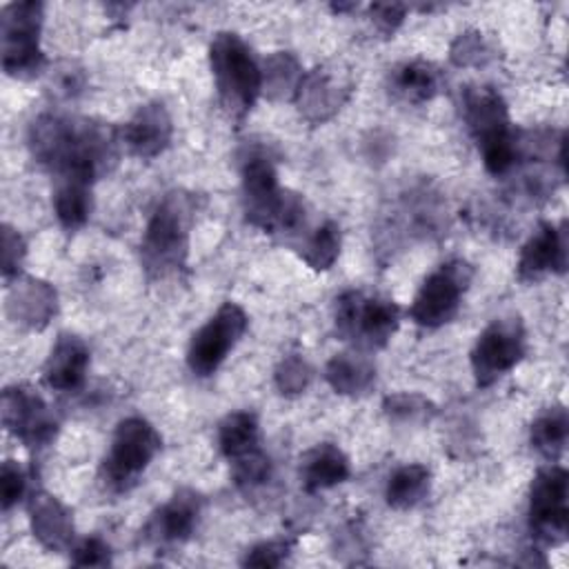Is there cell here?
<instances>
[{"label": "cell", "mask_w": 569, "mask_h": 569, "mask_svg": "<svg viewBox=\"0 0 569 569\" xmlns=\"http://www.w3.org/2000/svg\"><path fill=\"white\" fill-rule=\"evenodd\" d=\"M29 147L38 164L56 180L93 182L118 160V131L78 116L42 113L29 129Z\"/></svg>", "instance_id": "obj_1"}, {"label": "cell", "mask_w": 569, "mask_h": 569, "mask_svg": "<svg viewBox=\"0 0 569 569\" xmlns=\"http://www.w3.org/2000/svg\"><path fill=\"white\" fill-rule=\"evenodd\" d=\"M302 76L300 62L289 51H278L262 64V93L269 100L293 98Z\"/></svg>", "instance_id": "obj_28"}, {"label": "cell", "mask_w": 569, "mask_h": 569, "mask_svg": "<svg viewBox=\"0 0 569 569\" xmlns=\"http://www.w3.org/2000/svg\"><path fill=\"white\" fill-rule=\"evenodd\" d=\"M462 116L478 147L496 142L513 131L507 102L493 87L487 84L465 89Z\"/></svg>", "instance_id": "obj_14"}, {"label": "cell", "mask_w": 569, "mask_h": 569, "mask_svg": "<svg viewBox=\"0 0 569 569\" xmlns=\"http://www.w3.org/2000/svg\"><path fill=\"white\" fill-rule=\"evenodd\" d=\"M369 13H371V20L373 24L385 33V36H391L405 20V13H407V7L405 4H398V2H376L369 7Z\"/></svg>", "instance_id": "obj_38"}, {"label": "cell", "mask_w": 569, "mask_h": 569, "mask_svg": "<svg viewBox=\"0 0 569 569\" xmlns=\"http://www.w3.org/2000/svg\"><path fill=\"white\" fill-rule=\"evenodd\" d=\"M27 489V480L24 473L20 469L18 462L13 460H4L2 469H0V502L2 509L9 511L13 505H18V500L24 496Z\"/></svg>", "instance_id": "obj_34"}, {"label": "cell", "mask_w": 569, "mask_h": 569, "mask_svg": "<svg viewBox=\"0 0 569 569\" xmlns=\"http://www.w3.org/2000/svg\"><path fill=\"white\" fill-rule=\"evenodd\" d=\"M160 445V433L149 420L140 416H129L120 420L113 431L109 453L102 460V482L111 491H129L138 482L140 473L149 467V462L156 458Z\"/></svg>", "instance_id": "obj_7"}, {"label": "cell", "mask_w": 569, "mask_h": 569, "mask_svg": "<svg viewBox=\"0 0 569 569\" xmlns=\"http://www.w3.org/2000/svg\"><path fill=\"white\" fill-rule=\"evenodd\" d=\"M340 253V227L333 220L322 222L302 244V260L313 271L329 269Z\"/></svg>", "instance_id": "obj_29"}, {"label": "cell", "mask_w": 569, "mask_h": 569, "mask_svg": "<svg viewBox=\"0 0 569 569\" xmlns=\"http://www.w3.org/2000/svg\"><path fill=\"white\" fill-rule=\"evenodd\" d=\"M351 80L338 67H316L307 71L293 96L298 111L311 124H322L333 118L349 100Z\"/></svg>", "instance_id": "obj_13"}, {"label": "cell", "mask_w": 569, "mask_h": 569, "mask_svg": "<svg viewBox=\"0 0 569 569\" xmlns=\"http://www.w3.org/2000/svg\"><path fill=\"white\" fill-rule=\"evenodd\" d=\"M291 542L287 540H269L251 547L242 560L244 567H280L289 556Z\"/></svg>", "instance_id": "obj_35"}, {"label": "cell", "mask_w": 569, "mask_h": 569, "mask_svg": "<svg viewBox=\"0 0 569 569\" xmlns=\"http://www.w3.org/2000/svg\"><path fill=\"white\" fill-rule=\"evenodd\" d=\"M527 338L518 316L493 320L476 340L471 369L478 387H489L509 373L525 356Z\"/></svg>", "instance_id": "obj_10"}, {"label": "cell", "mask_w": 569, "mask_h": 569, "mask_svg": "<svg viewBox=\"0 0 569 569\" xmlns=\"http://www.w3.org/2000/svg\"><path fill=\"white\" fill-rule=\"evenodd\" d=\"M91 184L80 180H56L53 211L67 231L80 229L91 216Z\"/></svg>", "instance_id": "obj_24"}, {"label": "cell", "mask_w": 569, "mask_h": 569, "mask_svg": "<svg viewBox=\"0 0 569 569\" xmlns=\"http://www.w3.org/2000/svg\"><path fill=\"white\" fill-rule=\"evenodd\" d=\"M349 473V458L331 442L316 445L300 458V485L309 493L336 487L345 482Z\"/></svg>", "instance_id": "obj_20"}, {"label": "cell", "mask_w": 569, "mask_h": 569, "mask_svg": "<svg viewBox=\"0 0 569 569\" xmlns=\"http://www.w3.org/2000/svg\"><path fill=\"white\" fill-rule=\"evenodd\" d=\"M567 269V231L551 222H540L533 236L525 242L518 258V278L538 282L547 273H565Z\"/></svg>", "instance_id": "obj_15"}, {"label": "cell", "mask_w": 569, "mask_h": 569, "mask_svg": "<svg viewBox=\"0 0 569 569\" xmlns=\"http://www.w3.org/2000/svg\"><path fill=\"white\" fill-rule=\"evenodd\" d=\"M382 409L391 420H398V422H420V420H429L436 413V407L418 393L387 396L382 402Z\"/></svg>", "instance_id": "obj_31"}, {"label": "cell", "mask_w": 569, "mask_h": 569, "mask_svg": "<svg viewBox=\"0 0 569 569\" xmlns=\"http://www.w3.org/2000/svg\"><path fill=\"white\" fill-rule=\"evenodd\" d=\"M442 76L433 62L407 60L391 69L389 91L409 104H420L431 100L440 89Z\"/></svg>", "instance_id": "obj_21"}, {"label": "cell", "mask_w": 569, "mask_h": 569, "mask_svg": "<svg viewBox=\"0 0 569 569\" xmlns=\"http://www.w3.org/2000/svg\"><path fill=\"white\" fill-rule=\"evenodd\" d=\"M209 64L222 107L244 116L262 93V67L247 42L231 31H220L209 44Z\"/></svg>", "instance_id": "obj_4"}, {"label": "cell", "mask_w": 569, "mask_h": 569, "mask_svg": "<svg viewBox=\"0 0 569 569\" xmlns=\"http://www.w3.org/2000/svg\"><path fill=\"white\" fill-rule=\"evenodd\" d=\"M231 462H233L231 473H233V480L238 487L253 489V487L267 482L271 476V460L260 447L233 458Z\"/></svg>", "instance_id": "obj_30"}, {"label": "cell", "mask_w": 569, "mask_h": 569, "mask_svg": "<svg viewBox=\"0 0 569 569\" xmlns=\"http://www.w3.org/2000/svg\"><path fill=\"white\" fill-rule=\"evenodd\" d=\"M218 445L229 460L260 447V429L256 416L251 411H233L224 416L218 425Z\"/></svg>", "instance_id": "obj_27"}, {"label": "cell", "mask_w": 569, "mask_h": 569, "mask_svg": "<svg viewBox=\"0 0 569 569\" xmlns=\"http://www.w3.org/2000/svg\"><path fill=\"white\" fill-rule=\"evenodd\" d=\"M193 211L196 200L184 191L167 193L153 209L140 244L142 264L151 276H167L184 264Z\"/></svg>", "instance_id": "obj_3"}, {"label": "cell", "mask_w": 569, "mask_h": 569, "mask_svg": "<svg viewBox=\"0 0 569 569\" xmlns=\"http://www.w3.org/2000/svg\"><path fill=\"white\" fill-rule=\"evenodd\" d=\"M71 551H73L71 562L78 565V567H107V565H111V549L98 536L84 538L82 542L71 547Z\"/></svg>", "instance_id": "obj_37"}, {"label": "cell", "mask_w": 569, "mask_h": 569, "mask_svg": "<svg viewBox=\"0 0 569 569\" xmlns=\"http://www.w3.org/2000/svg\"><path fill=\"white\" fill-rule=\"evenodd\" d=\"M42 29V2L24 0L11 2L2 9L0 18V47L2 69L16 80H31L47 67V58L40 49Z\"/></svg>", "instance_id": "obj_6"}, {"label": "cell", "mask_w": 569, "mask_h": 569, "mask_svg": "<svg viewBox=\"0 0 569 569\" xmlns=\"http://www.w3.org/2000/svg\"><path fill=\"white\" fill-rule=\"evenodd\" d=\"M249 318L236 302H222L218 311L202 325L189 345L187 365L196 376H211L244 336Z\"/></svg>", "instance_id": "obj_11"}, {"label": "cell", "mask_w": 569, "mask_h": 569, "mask_svg": "<svg viewBox=\"0 0 569 569\" xmlns=\"http://www.w3.org/2000/svg\"><path fill=\"white\" fill-rule=\"evenodd\" d=\"M325 378L336 393L360 396L376 382V367L362 353H336L325 367Z\"/></svg>", "instance_id": "obj_23"}, {"label": "cell", "mask_w": 569, "mask_h": 569, "mask_svg": "<svg viewBox=\"0 0 569 569\" xmlns=\"http://www.w3.org/2000/svg\"><path fill=\"white\" fill-rule=\"evenodd\" d=\"M473 278V269L465 260H449L425 278L413 302L411 318L416 325L436 329L456 318L462 293Z\"/></svg>", "instance_id": "obj_8"}, {"label": "cell", "mask_w": 569, "mask_h": 569, "mask_svg": "<svg viewBox=\"0 0 569 569\" xmlns=\"http://www.w3.org/2000/svg\"><path fill=\"white\" fill-rule=\"evenodd\" d=\"M24 253H27V249H24L22 236L13 227L4 224L2 227V278L7 282L13 276H18V269L24 260Z\"/></svg>", "instance_id": "obj_36"}, {"label": "cell", "mask_w": 569, "mask_h": 569, "mask_svg": "<svg viewBox=\"0 0 569 569\" xmlns=\"http://www.w3.org/2000/svg\"><path fill=\"white\" fill-rule=\"evenodd\" d=\"M89 347L73 333H60L42 369V380L56 391H78L87 380Z\"/></svg>", "instance_id": "obj_18"}, {"label": "cell", "mask_w": 569, "mask_h": 569, "mask_svg": "<svg viewBox=\"0 0 569 569\" xmlns=\"http://www.w3.org/2000/svg\"><path fill=\"white\" fill-rule=\"evenodd\" d=\"M242 211L247 222L269 233H293L305 224V200L278 184L264 156H251L242 167Z\"/></svg>", "instance_id": "obj_2"}, {"label": "cell", "mask_w": 569, "mask_h": 569, "mask_svg": "<svg viewBox=\"0 0 569 569\" xmlns=\"http://www.w3.org/2000/svg\"><path fill=\"white\" fill-rule=\"evenodd\" d=\"M311 376H313V371H311L309 362L302 356L293 353V356L282 358L280 365L276 367V387L284 396H298L309 387Z\"/></svg>", "instance_id": "obj_32"}, {"label": "cell", "mask_w": 569, "mask_h": 569, "mask_svg": "<svg viewBox=\"0 0 569 569\" xmlns=\"http://www.w3.org/2000/svg\"><path fill=\"white\" fill-rule=\"evenodd\" d=\"M2 425L31 449L47 447L58 431V420L49 405L27 385H13L2 391Z\"/></svg>", "instance_id": "obj_12"}, {"label": "cell", "mask_w": 569, "mask_h": 569, "mask_svg": "<svg viewBox=\"0 0 569 569\" xmlns=\"http://www.w3.org/2000/svg\"><path fill=\"white\" fill-rule=\"evenodd\" d=\"M429 485H431V473L425 465L398 467L387 480V489H385L387 505L393 509H411L429 493Z\"/></svg>", "instance_id": "obj_25"}, {"label": "cell", "mask_w": 569, "mask_h": 569, "mask_svg": "<svg viewBox=\"0 0 569 569\" xmlns=\"http://www.w3.org/2000/svg\"><path fill=\"white\" fill-rule=\"evenodd\" d=\"M31 531L38 542L56 553L71 551L73 547V520L69 509L51 493L36 491L29 498Z\"/></svg>", "instance_id": "obj_19"}, {"label": "cell", "mask_w": 569, "mask_h": 569, "mask_svg": "<svg viewBox=\"0 0 569 569\" xmlns=\"http://www.w3.org/2000/svg\"><path fill=\"white\" fill-rule=\"evenodd\" d=\"M202 513V496L193 489H178L149 520L144 533L158 545H180L191 538Z\"/></svg>", "instance_id": "obj_16"}, {"label": "cell", "mask_w": 569, "mask_h": 569, "mask_svg": "<svg viewBox=\"0 0 569 569\" xmlns=\"http://www.w3.org/2000/svg\"><path fill=\"white\" fill-rule=\"evenodd\" d=\"M9 298V313L16 318V322H22L31 329H40L49 322V318L56 313V291L42 282V280H20L16 282Z\"/></svg>", "instance_id": "obj_22"}, {"label": "cell", "mask_w": 569, "mask_h": 569, "mask_svg": "<svg viewBox=\"0 0 569 569\" xmlns=\"http://www.w3.org/2000/svg\"><path fill=\"white\" fill-rule=\"evenodd\" d=\"M451 62L458 67L487 64L491 60V49L480 31H465L451 44Z\"/></svg>", "instance_id": "obj_33"}, {"label": "cell", "mask_w": 569, "mask_h": 569, "mask_svg": "<svg viewBox=\"0 0 569 569\" xmlns=\"http://www.w3.org/2000/svg\"><path fill=\"white\" fill-rule=\"evenodd\" d=\"M569 433V418L562 405L545 409L533 422H531V445L538 453H542L549 460H558L565 451Z\"/></svg>", "instance_id": "obj_26"}, {"label": "cell", "mask_w": 569, "mask_h": 569, "mask_svg": "<svg viewBox=\"0 0 569 569\" xmlns=\"http://www.w3.org/2000/svg\"><path fill=\"white\" fill-rule=\"evenodd\" d=\"M173 136L171 116L162 102L142 104L122 129V142L138 158L160 156Z\"/></svg>", "instance_id": "obj_17"}, {"label": "cell", "mask_w": 569, "mask_h": 569, "mask_svg": "<svg viewBox=\"0 0 569 569\" xmlns=\"http://www.w3.org/2000/svg\"><path fill=\"white\" fill-rule=\"evenodd\" d=\"M569 473L560 465L542 467L529 489V527L545 545H560L569 531Z\"/></svg>", "instance_id": "obj_9"}, {"label": "cell", "mask_w": 569, "mask_h": 569, "mask_svg": "<svg viewBox=\"0 0 569 569\" xmlns=\"http://www.w3.org/2000/svg\"><path fill=\"white\" fill-rule=\"evenodd\" d=\"M336 331L358 349L385 347L400 325V307L385 296L349 289L333 305Z\"/></svg>", "instance_id": "obj_5"}]
</instances>
